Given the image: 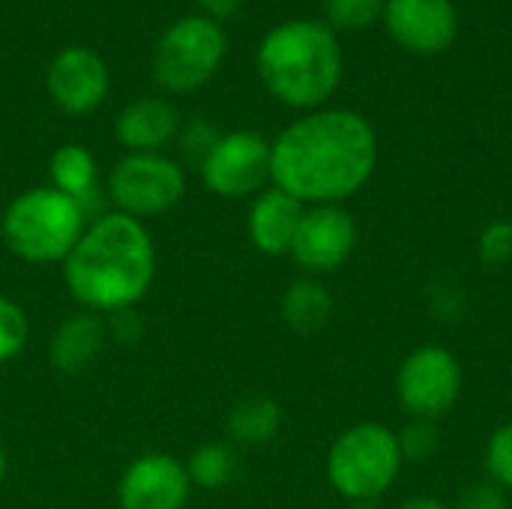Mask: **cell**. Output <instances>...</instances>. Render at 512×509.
I'll list each match as a JSON object with an SVG mask.
<instances>
[{"label": "cell", "mask_w": 512, "mask_h": 509, "mask_svg": "<svg viewBox=\"0 0 512 509\" xmlns=\"http://www.w3.org/2000/svg\"><path fill=\"white\" fill-rule=\"evenodd\" d=\"M51 186L57 192L75 198L84 207L87 219H90L93 198L99 195V168H96L93 153L87 147H81V144H63L51 156Z\"/></svg>", "instance_id": "obj_17"}, {"label": "cell", "mask_w": 512, "mask_h": 509, "mask_svg": "<svg viewBox=\"0 0 512 509\" xmlns=\"http://www.w3.org/2000/svg\"><path fill=\"white\" fill-rule=\"evenodd\" d=\"M357 237V222L342 204L306 207L288 255L306 276L321 279L348 264V258L357 249Z\"/></svg>", "instance_id": "obj_10"}, {"label": "cell", "mask_w": 512, "mask_h": 509, "mask_svg": "<svg viewBox=\"0 0 512 509\" xmlns=\"http://www.w3.org/2000/svg\"><path fill=\"white\" fill-rule=\"evenodd\" d=\"M483 465L492 483H498L504 492H512V420L492 432L483 453Z\"/></svg>", "instance_id": "obj_25"}, {"label": "cell", "mask_w": 512, "mask_h": 509, "mask_svg": "<svg viewBox=\"0 0 512 509\" xmlns=\"http://www.w3.org/2000/svg\"><path fill=\"white\" fill-rule=\"evenodd\" d=\"M225 57V30L207 15L174 21L153 54V78L168 93H189L207 84Z\"/></svg>", "instance_id": "obj_6"}, {"label": "cell", "mask_w": 512, "mask_h": 509, "mask_svg": "<svg viewBox=\"0 0 512 509\" xmlns=\"http://www.w3.org/2000/svg\"><path fill=\"white\" fill-rule=\"evenodd\" d=\"M378 135L348 108H318L270 141V183L303 207L342 204L375 174Z\"/></svg>", "instance_id": "obj_1"}, {"label": "cell", "mask_w": 512, "mask_h": 509, "mask_svg": "<svg viewBox=\"0 0 512 509\" xmlns=\"http://www.w3.org/2000/svg\"><path fill=\"white\" fill-rule=\"evenodd\" d=\"M384 24L390 36L414 54L450 48L459 30L453 0H387Z\"/></svg>", "instance_id": "obj_12"}, {"label": "cell", "mask_w": 512, "mask_h": 509, "mask_svg": "<svg viewBox=\"0 0 512 509\" xmlns=\"http://www.w3.org/2000/svg\"><path fill=\"white\" fill-rule=\"evenodd\" d=\"M396 509H453L450 504H444L441 498H435V495H414V498H408V501H402Z\"/></svg>", "instance_id": "obj_31"}, {"label": "cell", "mask_w": 512, "mask_h": 509, "mask_svg": "<svg viewBox=\"0 0 512 509\" xmlns=\"http://www.w3.org/2000/svg\"><path fill=\"white\" fill-rule=\"evenodd\" d=\"M282 429V408L270 396H246L228 414V435L240 444H270Z\"/></svg>", "instance_id": "obj_19"}, {"label": "cell", "mask_w": 512, "mask_h": 509, "mask_svg": "<svg viewBox=\"0 0 512 509\" xmlns=\"http://www.w3.org/2000/svg\"><path fill=\"white\" fill-rule=\"evenodd\" d=\"M156 276V246L141 219L102 213L63 261V282L87 312H123L147 297Z\"/></svg>", "instance_id": "obj_2"}, {"label": "cell", "mask_w": 512, "mask_h": 509, "mask_svg": "<svg viewBox=\"0 0 512 509\" xmlns=\"http://www.w3.org/2000/svg\"><path fill=\"white\" fill-rule=\"evenodd\" d=\"M396 432L384 423L348 426L327 453V483L348 504H375L402 474Z\"/></svg>", "instance_id": "obj_5"}, {"label": "cell", "mask_w": 512, "mask_h": 509, "mask_svg": "<svg viewBox=\"0 0 512 509\" xmlns=\"http://www.w3.org/2000/svg\"><path fill=\"white\" fill-rule=\"evenodd\" d=\"M105 339H108V327L96 312L69 315L57 327V333L51 339V363H54V369H60L66 375L90 369L93 360L99 357Z\"/></svg>", "instance_id": "obj_16"}, {"label": "cell", "mask_w": 512, "mask_h": 509, "mask_svg": "<svg viewBox=\"0 0 512 509\" xmlns=\"http://www.w3.org/2000/svg\"><path fill=\"white\" fill-rule=\"evenodd\" d=\"M387 0H324L327 21L342 30H363L384 18Z\"/></svg>", "instance_id": "obj_22"}, {"label": "cell", "mask_w": 512, "mask_h": 509, "mask_svg": "<svg viewBox=\"0 0 512 509\" xmlns=\"http://www.w3.org/2000/svg\"><path fill=\"white\" fill-rule=\"evenodd\" d=\"M462 396V363L444 345L414 348L396 372V399L414 420H441Z\"/></svg>", "instance_id": "obj_8"}, {"label": "cell", "mask_w": 512, "mask_h": 509, "mask_svg": "<svg viewBox=\"0 0 512 509\" xmlns=\"http://www.w3.org/2000/svg\"><path fill=\"white\" fill-rule=\"evenodd\" d=\"M192 495L186 465L168 453L138 456L120 477V509H183Z\"/></svg>", "instance_id": "obj_11"}, {"label": "cell", "mask_w": 512, "mask_h": 509, "mask_svg": "<svg viewBox=\"0 0 512 509\" xmlns=\"http://www.w3.org/2000/svg\"><path fill=\"white\" fill-rule=\"evenodd\" d=\"M216 132L204 123V120H195L189 129H186V153H195L198 159H204L207 156V150L216 144Z\"/></svg>", "instance_id": "obj_27"}, {"label": "cell", "mask_w": 512, "mask_h": 509, "mask_svg": "<svg viewBox=\"0 0 512 509\" xmlns=\"http://www.w3.org/2000/svg\"><path fill=\"white\" fill-rule=\"evenodd\" d=\"M84 231V207L54 186L21 192L0 219L3 243L27 264H63Z\"/></svg>", "instance_id": "obj_4"}, {"label": "cell", "mask_w": 512, "mask_h": 509, "mask_svg": "<svg viewBox=\"0 0 512 509\" xmlns=\"http://www.w3.org/2000/svg\"><path fill=\"white\" fill-rule=\"evenodd\" d=\"M396 441H399V453L405 462H429L441 447V432H438L435 420H414L411 417L396 432Z\"/></svg>", "instance_id": "obj_21"}, {"label": "cell", "mask_w": 512, "mask_h": 509, "mask_svg": "<svg viewBox=\"0 0 512 509\" xmlns=\"http://www.w3.org/2000/svg\"><path fill=\"white\" fill-rule=\"evenodd\" d=\"M258 75L285 105L318 111L339 87L342 48L330 24L285 21L258 48Z\"/></svg>", "instance_id": "obj_3"}, {"label": "cell", "mask_w": 512, "mask_h": 509, "mask_svg": "<svg viewBox=\"0 0 512 509\" xmlns=\"http://www.w3.org/2000/svg\"><path fill=\"white\" fill-rule=\"evenodd\" d=\"M333 315V297L327 285L315 276H300L282 294V321L300 336H312L327 327Z\"/></svg>", "instance_id": "obj_18"}, {"label": "cell", "mask_w": 512, "mask_h": 509, "mask_svg": "<svg viewBox=\"0 0 512 509\" xmlns=\"http://www.w3.org/2000/svg\"><path fill=\"white\" fill-rule=\"evenodd\" d=\"M3 480H6V450L0 444V486H3Z\"/></svg>", "instance_id": "obj_32"}, {"label": "cell", "mask_w": 512, "mask_h": 509, "mask_svg": "<svg viewBox=\"0 0 512 509\" xmlns=\"http://www.w3.org/2000/svg\"><path fill=\"white\" fill-rule=\"evenodd\" d=\"M186 192L183 168L162 153H129L108 174V198L132 219L162 216Z\"/></svg>", "instance_id": "obj_7"}, {"label": "cell", "mask_w": 512, "mask_h": 509, "mask_svg": "<svg viewBox=\"0 0 512 509\" xmlns=\"http://www.w3.org/2000/svg\"><path fill=\"white\" fill-rule=\"evenodd\" d=\"M48 93L66 114H90L108 96V66L90 48H66L48 66Z\"/></svg>", "instance_id": "obj_13"}, {"label": "cell", "mask_w": 512, "mask_h": 509, "mask_svg": "<svg viewBox=\"0 0 512 509\" xmlns=\"http://www.w3.org/2000/svg\"><path fill=\"white\" fill-rule=\"evenodd\" d=\"M177 129V108L156 96L129 102L114 123V135L129 153H159L177 135Z\"/></svg>", "instance_id": "obj_15"}, {"label": "cell", "mask_w": 512, "mask_h": 509, "mask_svg": "<svg viewBox=\"0 0 512 509\" xmlns=\"http://www.w3.org/2000/svg\"><path fill=\"white\" fill-rule=\"evenodd\" d=\"M432 309H435V315H438V318H456V315H459V309H462V297H459V291H456V288H441V291H435V303H432Z\"/></svg>", "instance_id": "obj_29"}, {"label": "cell", "mask_w": 512, "mask_h": 509, "mask_svg": "<svg viewBox=\"0 0 512 509\" xmlns=\"http://www.w3.org/2000/svg\"><path fill=\"white\" fill-rule=\"evenodd\" d=\"M105 327H108V333L117 336V342H120V339H123V342H135L138 333H141V324H138V318H135L132 309L114 312V315H111V324H105Z\"/></svg>", "instance_id": "obj_28"}, {"label": "cell", "mask_w": 512, "mask_h": 509, "mask_svg": "<svg viewBox=\"0 0 512 509\" xmlns=\"http://www.w3.org/2000/svg\"><path fill=\"white\" fill-rule=\"evenodd\" d=\"M303 213H306V207L276 186L258 192L249 207V222H246L252 246L261 255H273V258L288 255Z\"/></svg>", "instance_id": "obj_14"}, {"label": "cell", "mask_w": 512, "mask_h": 509, "mask_svg": "<svg viewBox=\"0 0 512 509\" xmlns=\"http://www.w3.org/2000/svg\"><path fill=\"white\" fill-rule=\"evenodd\" d=\"M453 509H510V492H504L498 483H492L486 477V480H477L468 489H462Z\"/></svg>", "instance_id": "obj_26"}, {"label": "cell", "mask_w": 512, "mask_h": 509, "mask_svg": "<svg viewBox=\"0 0 512 509\" xmlns=\"http://www.w3.org/2000/svg\"><path fill=\"white\" fill-rule=\"evenodd\" d=\"M345 509H378L375 504H348Z\"/></svg>", "instance_id": "obj_33"}, {"label": "cell", "mask_w": 512, "mask_h": 509, "mask_svg": "<svg viewBox=\"0 0 512 509\" xmlns=\"http://www.w3.org/2000/svg\"><path fill=\"white\" fill-rule=\"evenodd\" d=\"M186 465V474L192 480V486L198 489H225L237 471H240V459H237V450L228 447V444H219V441H210V444H201L198 450H192L189 462Z\"/></svg>", "instance_id": "obj_20"}, {"label": "cell", "mask_w": 512, "mask_h": 509, "mask_svg": "<svg viewBox=\"0 0 512 509\" xmlns=\"http://www.w3.org/2000/svg\"><path fill=\"white\" fill-rule=\"evenodd\" d=\"M477 258L486 270H501L512 261V222L495 219L477 237Z\"/></svg>", "instance_id": "obj_24"}, {"label": "cell", "mask_w": 512, "mask_h": 509, "mask_svg": "<svg viewBox=\"0 0 512 509\" xmlns=\"http://www.w3.org/2000/svg\"><path fill=\"white\" fill-rule=\"evenodd\" d=\"M201 3V9L207 12V18H231L237 9H240V3L243 0H198Z\"/></svg>", "instance_id": "obj_30"}, {"label": "cell", "mask_w": 512, "mask_h": 509, "mask_svg": "<svg viewBox=\"0 0 512 509\" xmlns=\"http://www.w3.org/2000/svg\"><path fill=\"white\" fill-rule=\"evenodd\" d=\"M204 186L228 201L264 192L270 180V141L252 129L219 135L201 159Z\"/></svg>", "instance_id": "obj_9"}, {"label": "cell", "mask_w": 512, "mask_h": 509, "mask_svg": "<svg viewBox=\"0 0 512 509\" xmlns=\"http://www.w3.org/2000/svg\"><path fill=\"white\" fill-rule=\"evenodd\" d=\"M27 336H30V324L24 309L15 300L0 297V363L15 360L24 351Z\"/></svg>", "instance_id": "obj_23"}]
</instances>
